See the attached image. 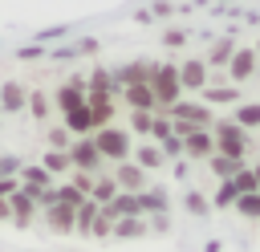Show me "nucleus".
Segmentation results:
<instances>
[{
	"label": "nucleus",
	"mask_w": 260,
	"mask_h": 252,
	"mask_svg": "<svg viewBox=\"0 0 260 252\" xmlns=\"http://www.w3.org/2000/svg\"><path fill=\"white\" fill-rule=\"evenodd\" d=\"M49 142H53V146H69V130H53Z\"/></svg>",
	"instance_id": "nucleus-35"
},
{
	"label": "nucleus",
	"mask_w": 260,
	"mask_h": 252,
	"mask_svg": "<svg viewBox=\"0 0 260 252\" xmlns=\"http://www.w3.org/2000/svg\"><path fill=\"white\" fill-rule=\"evenodd\" d=\"M110 236H122V240L146 236V219H142V215H122V219H114V232H110Z\"/></svg>",
	"instance_id": "nucleus-17"
},
{
	"label": "nucleus",
	"mask_w": 260,
	"mask_h": 252,
	"mask_svg": "<svg viewBox=\"0 0 260 252\" xmlns=\"http://www.w3.org/2000/svg\"><path fill=\"white\" fill-rule=\"evenodd\" d=\"M57 106H61L65 114H69L73 106H85V81H81V77H69V81L57 89Z\"/></svg>",
	"instance_id": "nucleus-11"
},
{
	"label": "nucleus",
	"mask_w": 260,
	"mask_h": 252,
	"mask_svg": "<svg viewBox=\"0 0 260 252\" xmlns=\"http://www.w3.org/2000/svg\"><path fill=\"white\" fill-rule=\"evenodd\" d=\"M232 122L244 126V130H256V126H260V102H240V110H236Z\"/></svg>",
	"instance_id": "nucleus-22"
},
{
	"label": "nucleus",
	"mask_w": 260,
	"mask_h": 252,
	"mask_svg": "<svg viewBox=\"0 0 260 252\" xmlns=\"http://www.w3.org/2000/svg\"><path fill=\"white\" fill-rule=\"evenodd\" d=\"M130 126H134L138 134H150V126H154V114H150V110H134V118H130Z\"/></svg>",
	"instance_id": "nucleus-28"
},
{
	"label": "nucleus",
	"mask_w": 260,
	"mask_h": 252,
	"mask_svg": "<svg viewBox=\"0 0 260 252\" xmlns=\"http://www.w3.org/2000/svg\"><path fill=\"white\" fill-rule=\"evenodd\" d=\"M114 77V89H126V85H142V81H150V61H130V65H122L118 73H110Z\"/></svg>",
	"instance_id": "nucleus-9"
},
{
	"label": "nucleus",
	"mask_w": 260,
	"mask_h": 252,
	"mask_svg": "<svg viewBox=\"0 0 260 252\" xmlns=\"http://www.w3.org/2000/svg\"><path fill=\"white\" fill-rule=\"evenodd\" d=\"M118 195V183H114V175H102V179H93V187H89V199L102 207V203H110Z\"/></svg>",
	"instance_id": "nucleus-21"
},
{
	"label": "nucleus",
	"mask_w": 260,
	"mask_h": 252,
	"mask_svg": "<svg viewBox=\"0 0 260 252\" xmlns=\"http://www.w3.org/2000/svg\"><path fill=\"white\" fill-rule=\"evenodd\" d=\"M28 106H32V114H37V118H45V114H49V98H45V93H32V98H28Z\"/></svg>",
	"instance_id": "nucleus-31"
},
{
	"label": "nucleus",
	"mask_w": 260,
	"mask_h": 252,
	"mask_svg": "<svg viewBox=\"0 0 260 252\" xmlns=\"http://www.w3.org/2000/svg\"><path fill=\"white\" fill-rule=\"evenodd\" d=\"M207 167H211L219 179H232V175H236L244 163H236V159H223V154H211V159H207Z\"/></svg>",
	"instance_id": "nucleus-25"
},
{
	"label": "nucleus",
	"mask_w": 260,
	"mask_h": 252,
	"mask_svg": "<svg viewBox=\"0 0 260 252\" xmlns=\"http://www.w3.org/2000/svg\"><path fill=\"white\" fill-rule=\"evenodd\" d=\"M167 118H175V122H187V126H195V130H211V110L207 106H195V102H175L171 110H167Z\"/></svg>",
	"instance_id": "nucleus-4"
},
{
	"label": "nucleus",
	"mask_w": 260,
	"mask_h": 252,
	"mask_svg": "<svg viewBox=\"0 0 260 252\" xmlns=\"http://www.w3.org/2000/svg\"><path fill=\"white\" fill-rule=\"evenodd\" d=\"M69 163L77 167V171H98L106 159L98 154V146H93V138H81V142H73L69 146Z\"/></svg>",
	"instance_id": "nucleus-6"
},
{
	"label": "nucleus",
	"mask_w": 260,
	"mask_h": 252,
	"mask_svg": "<svg viewBox=\"0 0 260 252\" xmlns=\"http://www.w3.org/2000/svg\"><path fill=\"white\" fill-rule=\"evenodd\" d=\"M65 167H69V154H61V150L45 159V171H65Z\"/></svg>",
	"instance_id": "nucleus-32"
},
{
	"label": "nucleus",
	"mask_w": 260,
	"mask_h": 252,
	"mask_svg": "<svg viewBox=\"0 0 260 252\" xmlns=\"http://www.w3.org/2000/svg\"><path fill=\"white\" fill-rule=\"evenodd\" d=\"M24 183H28V195H32V199H41L45 191H53V187H49V171H45V167H28V171H24Z\"/></svg>",
	"instance_id": "nucleus-20"
},
{
	"label": "nucleus",
	"mask_w": 260,
	"mask_h": 252,
	"mask_svg": "<svg viewBox=\"0 0 260 252\" xmlns=\"http://www.w3.org/2000/svg\"><path fill=\"white\" fill-rule=\"evenodd\" d=\"M187 211H191V215H207V199H203L199 191H191V195H187Z\"/></svg>",
	"instance_id": "nucleus-29"
},
{
	"label": "nucleus",
	"mask_w": 260,
	"mask_h": 252,
	"mask_svg": "<svg viewBox=\"0 0 260 252\" xmlns=\"http://www.w3.org/2000/svg\"><path fill=\"white\" fill-rule=\"evenodd\" d=\"M150 93H154V102H158V114H167L175 102H179V93H183V85H179V65H150Z\"/></svg>",
	"instance_id": "nucleus-1"
},
{
	"label": "nucleus",
	"mask_w": 260,
	"mask_h": 252,
	"mask_svg": "<svg viewBox=\"0 0 260 252\" xmlns=\"http://www.w3.org/2000/svg\"><path fill=\"white\" fill-rule=\"evenodd\" d=\"M134 159H138V167H142V171H158V167L167 163V154H162L158 146H138V150H134Z\"/></svg>",
	"instance_id": "nucleus-23"
},
{
	"label": "nucleus",
	"mask_w": 260,
	"mask_h": 252,
	"mask_svg": "<svg viewBox=\"0 0 260 252\" xmlns=\"http://www.w3.org/2000/svg\"><path fill=\"white\" fill-rule=\"evenodd\" d=\"M183 154L207 163V159L215 154V138H211V130H191V134H183Z\"/></svg>",
	"instance_id": "nucleus-8"
},
{
	"label": "nucleus",
	"mask_w": 260,
	"mask_h": 252,
	"mask_svg": "<svg viewBox=\"0 0 260 252\" xmlns=\"http://www.w3.org/2000/svg\"><path fill=\"white\" fill-rule=\"evenodd\" d=\"M65 130H69V134H89V130H93L89 106H73V110L65 114Z\"/></svg>",
	"instance_id": "nucleus-15"
},
{
	"label": "nucleus",
	"mask_w": 260,
	"mask_h": 252,
	"mask_svg": "<svg viewBox=\"0 0 260 252\" xmlns=\"http://www.w3.org/2000/svg\"><path fill=\"white\" fill-rule=\"evenodd\" d=\"M232 53H236V41H215L211 53L203 57V65H207V69H223V65L232 61Z\"/></svg>",
	"instance_id": "nucleus-18"
},
{
	"label": "nucleus",
	"mask_w": 260,
	"mask_h": 252,
	"mask_svg": "<svg viewBox=\"0 0 260 252\" xmlns=\"http://www.w3.org/2000/svg\"><path fill=\"white\" fill-rule=\"evenodd\" d=\"M73 187H77L81 195H89V187H93V175H85V171H81V175H73Z\"/></svg>",
	"instance_id": "nucleus-33"
},
{
	"label": "nucleus",
	"mask_w": 260,
	"mask_h": 252,
	"mask_svg": "<svg viewBox=\"0 0 260 252\" xmlns=\"http://www.w3.org/2000/svg\"><path fill=\"white\" fill-rule=\"evenodd\" d=\"M162 41H167V45H171V49H179V45H183V41H187V33H179V28H171V33H167V37H162Z\"/></svg>",
	"instance_id": "nucleus-34"
},
{
	"label": "nucleus",
	"mask_w": 260,
	"mask_h": 252,
	"mask_svg": "<svg viewBox=\"0 0 260 252\" xmlns=\"http://www.w3.org/2000/svg\"><path fill=\"white\" fill-rule=\"evenodd\" d=\"M244 219H260V191H248V195H236V203H232Z\"/></svg>",
	"instance_id": "nucleus-24"
},
{
	"label": "nucleus",
	"mask_w": 260,
	"mask_h": 252,
	"mask_svg": "<svg viewBox=\"0 0 260 252\" xmlns=\"http://www.w3.org/2000/svg\"><path fill=\"white\" fill-rule=\"evenodd\" d=\"M114 183H118V191H130V195H138V191H146V171H142L138 163H118V171H114Z\"/></svg>",
	"instance_id": "nucleus-7"
},
{
	"label": "nucleus",
	"mask_w": 260,
	"mask_h": 252,
	"mask_svg": "<svg viewBox=\"0 0 260 252\" xmlns=\"http://www.w3.org/2000/svg\"><path fill=\"white\" fill-rule=\"evenodd\" d=\"M256 61H260V57H256L252 49H236V53H232V61L223 65V69H228L223 77H228L232 85H236V81H248V77H256Z\"/></svg>",
	"instance_id": "nucleus-5"
},
{
	"label": "nucleus",
	"mask_w": 260,
	"mask_h": 252,
	"mask_svg": "<svg viewBox=\"0 0 260 252\" xmlns=\"http://www.w3.org/2000/svg\"><path fill=\"white\" fill-rule=\"evenodd\" d=\"M12 191H16V183H12V179H4V183H0V199H4V195H12Z\"/></svg>",
	"instance_id": "nucleus-36"
},
{
	"label": "nucleus",
	"mask_w": 260,
	"mask_h": 252,
	"mask_svg": "<svg viewBox=\"0 0 260 252\" xmlns=\"http://www.w3.org/2000/svg\"><path fill=\"white\" fill-rule=\"evenodd\" d=\"M236 195H240V191H236V183H232V179H223L211 203H215V207H232V203H236Z\"/></svg>",
	"instance_id": "nucleus-27"
},
{
	"label": "nucleus",
	"mask_w": 260,
	"mask_h": 252,
	"mask_svg": "<svg viewBox=\"0 0 260 252\" xmlns=\"http://www.w3.org/2000/svg\"><path fill=\"white\" fill-rule=\"evenodd\" d=\"M211 138H215V154L244 163V154H248V130L244 126H236L228 118L223 122H211Z\"/></svg>",
	"instance_id": "nucleus-2"
},
{
	"label": "nucleus",
	"mask_w": 260,
	"mask_h": 252,
	"mask_svg": "<svg viewBox=\"0 0 260 252\" xmlns=\"http://www.w3.org/2000/svg\"><path fill=\"white\" fill-rule=\"evenodd\" d=\"M203 102H211V106H223V102H228V106H232V102H240V89H236L232 81H228V85H223V81H219V85H203Z\"/></svg>",
	"instance_id": "nucleus-14"
},
{
	"label": "nucleus",
	"mask_w": 260,
	"mask_h": 252,
	"mask_svg": "<svg viewBox=\"0 0 260 252\" xmlns=\"http://www.w3.org/2000/svg\"><path fill=\"white\" fill-rule=\"evenodd\" d=\"M252 175H256V187H260V163H256V167H252Z\"/></svg>",
	"instance_id": "nucleus-37"
},
{
	"label": "nucleus",
	"mask_w": 260,
	"mask_h": 252,
	"mask_svg": "<svg viewBox=\"0 0 260 252\" xmlns=\"http://www.w3.org/2000/svg\"><path fill=\"white\" fill-rule=\"evenodd\" d=\"M32 203H37V199H32L28 191H12V195H8V211H12V219H16V224H28V219H32Z\"/></svg>",
	"instance_id": "nucleus-13"
},
{
	"label": "nucleus",
	"mask_w": 260,
	"mask_h": 252,
	"mask_svg": "<svg viewBox=\"0 0 260 252\" xmlns=\"http://www.w3.org/2000/svg\"><path fill=\"white\" fill-rule=\"evenodd\" d=\"M24 89L16 85V81H4V89H0V110H8V114H16V110H24Z\"/></svg>",
	"instance_id": "nucleus-19"
},
{
	"label": "nucleus",
	"mask_w": 260,
	"mask_h": 252,
	"mask_svg": "<svg viewBox=\"0 0 260 252\" xmlns=\"http://www.w3.org/2000/svg\"><path fill=\"white\" fill-rule=\"evenodd\" d=\"M122 102H126L130 110H150V114L158 110V102H154V93H150L146 81H142V85H126V89H122Z\"/></svg>",
	"instance_id": "nucleus-12"
},
{
	"label": "nucleus",
	"mask_w": 260,
	"mask_h": 252,
	"mask_svg": "<svg viewBox=\"0 0 260 252\" xmlns=\"http://www.w3.org/2000/svg\"><path fill=\"white\" fill-rule=\"evenodd\" d=\"M232 183H236V191H240V195H248V191H260V187H256V175H252V167H240V171L232 175Z\"/></svg>",
	"instance_id": "nucleus-26"
},
{
	"label": "nucleus",
	"mask_w": 260,
	"mask_h": 252,
	"mask_svg": "<svg viewBox=\"0 0 260 252\" xmlns=\"http://www.w3.org/2000/svg\"><path fill=\"white\" fill-rule=\"evenodd\" d=\"M93 146H98L102 159H114V163H126V159H130V134L118 130V126H98Z\"/></svg>",
	"instance_id": "nucleus-3"
},
{
	"label": "nucleus",
	"mask_w": 260,
	"mask_h": 252,
	"mask_svg": "<svg viewBox=\"0 0 260 252\" xmlns=\"http://www.w3.org/2000/svg\"><path fill=\"white\" fill-rule=\"evenodd\" d=\"M207 73H211V69H207L199 57H195V61H183V65H179V85H183V89H203V85H207Z\"/></svg>",
	"instance_id": "nucleus-10"
},
{
	"label": "nucleus",
	"mask_w": 260,
	"mask_h": 252,
	"mask_svg": "<svg viewBox=\"0 0 260 252\" xmlns=\"http://www.w3.org/2000/svg\"><path fill=\"white\" fill-rule=\"evenodd\" d=\"M73 211H77V207H65V203H57V199L45 207V215H49V224H53L57 232H73Z\"/></svg>",
	"instance_id": "nucleus-16"
},
{
	"label": "nucleus",
	"mask_w": 260,
	"mask_h": 252,
	"mask_svg": "<svg viewBox=\"0 0 260 252\" xmlns=\"http://www.w3.org/2000/svg\"><path fill=\"white\" fill-rule=\"evenodd\" d=\"M252 53H256V57H260V41H256V49H252Z\"/></svg>",
	"instance_id": "nucleus-38"
},
{
	"label": "nucleus",
	"mask_w": 260,
	"mask_h": 252,
	"mask_svg": "<svg viewBox=\"0 0 260 252\" xmlns=\"http://www.w3.org/2000/svg\"><path fill=\"white\" fill-rule=\"evenodd\" d=\"M158 150H162L167 159H171V154H183V138H175V134H171V138H162V142H158Z\"/></svg>",
	"instance_id": "nucleus-30"
}]
</instances>
